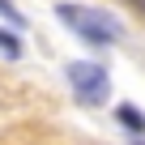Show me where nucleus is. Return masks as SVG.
Masks as SVG:
<instances>
[{"label": "nucleus", "instance_id": "nucleus-2", "mask_svg": "<svg viewBox=\"0 0 145 145\" xmlns=\"http://www.w3.org/2000/svg\"><path fill=\"white\" fill-rule=\"evenodd\" d=\"M64 77H68V86H72V90H77V98H81V103H103V98H107V72H103V64L68 60Z\"/></svg>", "mask_w": 145, "mask_h": 145}, {"label": "nucleus", "instance_id": "nucleus-1", "mask_svg": "<svg viewBox=\"0 0 145 145\" xmlns=\"http://www.w3.org/2000/svg\"><path fill=\"white\" fill-rule=\"evenodd\" d=\"M56 17H60L68 30H77L86 43H94V47L120 39V22H115L107 9H86V5H68V0H64V5L56 9Z\"/></svg>", "mask_w": 145, "mask_h": 145}, {"label": "nucleus", "instance_id": "nucleus-3", "mask_svg": "<svg viewBox=\"0 0 145 145\" xmlns=\"http://www.w3.org/2000/svg\"><path fill=\"white\" fill-rule=\"evenodd\" d=\"M115 115H120V124L124 128H132V132H145V115L132 107V103H124V107H115Z\"/></svg>", "mask_w": 145, "mask_h": 145}, {"label": "nucleus", "instance_id": "nucleus-4", "mask_svg": "<svg viewBox=\"0 0 145 145\" xmlns=\"http://www.w3.org/2000/svg\"><path fill=\"white\" fill-rule=\"evenodd\" d=\"M0 51H5V56H22V43H17V34L0 30Z\"/></svg>", "mask_w": 145, "mask_h": 145}, {"label": "nucleus", "instance_id": "nucleus-5", "mask_svg": "<svg viewBox=\"0 0 145 145\" xmlns=\"http://www.w3.org/2000/svg\"><path fill=\"white\" fill-rule=\"evenodd\" d=\"M0 17H5V22H13V26H22V13L9 5V0H0Z\"/></svg>", "mask_w": 145, "mask_h": 145}]
</instances>
